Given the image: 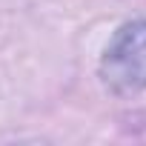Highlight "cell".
Masks as SVG:
<instances>
[{"instance_id":"obj_1","label":"cell","mask_w":146,"mask_h":146,"mask_svg":"<svg viewBox=\"0 0 146 146\" xmlns=\"http://www.w3.org/2000/svg\"><path fill=\"white\" fill-rule=\"evenodd\" d=\"M100 80L123 98L146 89V20H129L112 35L100 57Z\"/></svg>"}]
</instances>
